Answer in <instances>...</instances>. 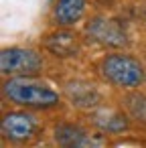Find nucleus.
<instances>
[{"mask_svg":"<svg viewBox=\"0 0 146 148\" xmlns=\"http://www.w3.org/2000/svg\"><path fill=\"white\" fill-rule=\"evenodd\" d=\"M4 95L19 106H29V108H53L59 103V95L49 89L43 87L41 83L29 81L23 75L8 79L4 83Z\"/></svg>","mask_w":146,"mask_h":148,"instance_id":"1","label":"nucleus"},{"mask_svg":"<svg viewBox=\"0 0 146 148\" xmlns=\"http://www.w3.org/2000/svg\"><path fill=\"white\" fill-rule=\"evenodd\" d=\"M41 57L33 49L23 47H10L0 53V69L4 75H35L41 71Z\"/></svg>","mask_w":146,"mask_h":148,"instance_id":"3","label":"nucleus"},{"mask_svg":"<svg viewBox=\"0 0 146 148\" xmlns=\"http://www.w3.org/2000/svg\"><path fill=\"white\" fill-rule=\"evenodd\" d=\"M55 140L61 146H71V148H79V146H99L104 144V140H93L83 128L73 126V124H59L55 128Z\"/></svg>","mask_w":146,"mask_h":148,"instance_id":"6","label":"nucleus"},{"mask_svg":"<svg viewBox=\"0 0 146 148\" xmlns=\"http://www.w3.org/2000/svg\"><path fill=\"white\" fill-rule=\"evenodd\" d=\"M85 4L87 0H57L53 8V21L59 27H71L83 16Z\"/></svg>","mask_w":146,"mask_h":148,"instance_id":"7","label":"nucleus"},{"mask_svg":"<svg viewBox=\"0 0 146 148\" xmlns=\"http://www.w3.org/2000/svg\"><path fill=\"white\" fill-rule=\"evenodd\" d=\"M45 47L57 57H71L79 51V41L71 31H57L45 39Z\"/></svg>","mask_w":146,"mask_h":148,"instance_id":"8","label":"nucleus"},{"mask_svg":"<svg viewBox=\"0 0 146 148\" xmlns=\"http://www.w3.org/2000/svg\"><path fill=\"white\" fill-rule=\"evenodd\" d=\"M87 35L101 43L104 47H114V49H120L128 43V37H126V31L124 27L114 21V18H104V16H97V18H91L85 27Z\"/></svg>","mask_w":146,"mask_h":148,"instance_id":"4","label":"nucleus"},{"mask_svg":"<svg viewBox=\"0 0 146 148\" xmlns=\"http://www.w3.org/2000/svg\"><path fill=\"white\" fill-rule=\"evenodd\" d=\"M93 122H95V126H99L101 130H108V132H120L126 128V118L118 112H99L93 116Z\"/></svg>","mask_w":146,"mask_h":148,"instance_id":"10","label":"nucleus"},{"mask_svg":"<svg viewBox=\"0 0 146 148\" xmlns=\"http://www.w3.org/2000/svg\"><path fill=\"white\" fill-rule=\"evenodd\" d=\"M101 75L118 87H138L144 81L142 65L128 55H108L101 61Z\"/></svg>","mask_w":146,"mask_h":148,"instance_id":"2","label":"nucleus"},{"mask_svg":"<svg viewBox=\"0 0 146 148\" xmlns=\"http://www.w3.org/2000/svg\"><path fill=\"white\" fill-rule=\"evenodd\" d=\"M67 95H69V99H71L75 106H79V108L95 106L97 99H99V93H97L95 87L89 85V83H69Z\"/></svg>","mask_w":146,"mask_h":148,"instance_id":"9","label":"nucleus"},{"mask_svg":"<svg viewBox=\"0 0 146 148\" xmlns=\"http://www.w3.org/2000/svg\"><path fill=\"white\" fill-rule=\"evenodd\" d=\"M35 132H37V120L31 114L12 112V114H6L2 120V134L10 140L23 142V140L33 138Z\"/></svg>","mask_w":146,"mask_h":148,"instance_id":"5","label":"nucleus"}]
</instances>
